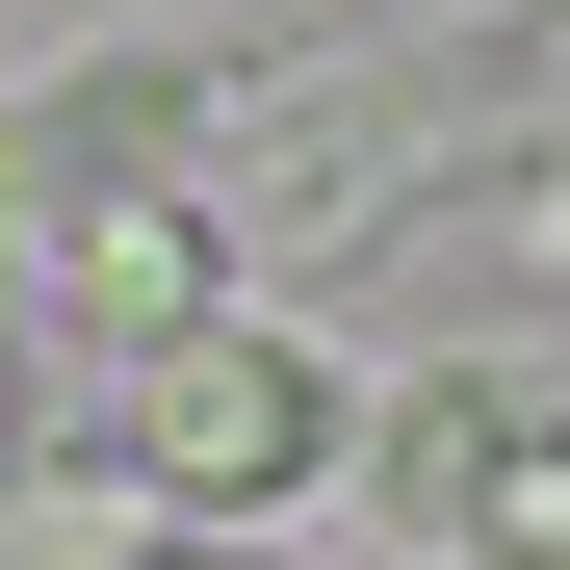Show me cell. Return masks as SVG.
<instances>
[{
	"mask_svg": "<svg viewBox=\"0 0 570 570\" xmlns=\"http://www.w3.org/2000/svg\"><path fill=\"white\" fill-rule=\"evenodd\" d=\"M78 441H105L156 519H285V493H337L390 415H363V363L285 337V312H156L105 390H78Z\"/></svg>",
	"mask_w": 570,
	"mask_h": 570,
	"instance_id": "1",
	"label": "cell"
},
{
	"mask_svg": "<svg viewBox=\"0 0 570 570\" xmlns=\"http://www.w3.org/2000/svg\"><path fill=\"white\" fill-rule=\"evenodd\" d=\"M156 570H285V544L259 519H156Z\"/></svg>",
	"mask_w": 570,
	"mask_h": 570,
	"instance_id": "3",
	"label": "cell"
},
{
	"mask_svg": "<svg viewBox=\"0 0 570 570\" xmlns=\"http://www.w3.org/2000/svg\"><path fill=\"white\" fill-rule=\"evenodd\" d=\"M363 466H390L415 570H570V390H544V363H441Z\"/></svg>",
	"mask_w": 570,
	"mask_h": 570,
	"instance_id": "2",
	"label": "cell"
}]
</instances>
